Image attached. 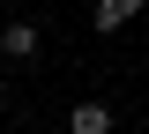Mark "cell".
I'll return each instance as SVG.
<instances>
[{
    "mask_svg": "<svg viewBox=\"0 0 149 134\" xmlns=\"http://www.w3.org/2000/svg\"><path fill=\"white\" fill-rule=\"evenodd\" d=\"M37 22H8V30H0V60H37Z\"/></svg>",
    "mask_w": 149,
    "mask_h": 134,
    "instance_id": "obj_1",
    "label": "cell"
},
{
    "mask_svg": "<svg viewBox=\"0 0 149 134\" xmlns=\"http://www.w3.org/2000/svg\"><path fill=\"white\" fill-rule=\"evenodd\" d=\"M67 134H112V104H97V97H82L67 112Z\"/></svg>",
    "mask_w": 149,
    "mask_h": 134,
    "instance_id": "obj_2",
    "label": "cell"
},
{
    "mask_svg": "<svg viewBox=\"0 0 149 134\" xmlns=\"http://www.w3.org/2000/svg\"><path fill=\"white\" fill-rule=\"evenodd\" d=\"M142 8H149V0H97V8H90V22H97V30H127Z\"/></svg>",
    "mask_w": 149,
    "mask_h": 134,
    "instance_id": "obj_3",
    "label": "cell"
},
{
    "mask_svg": "<svg viewBox=\"0 0 149 134\" xmlns=\"http://www.w3.org/2000/svg\"><path fill=\"white\" fill-rule=\"evenodd\" d=\"M0 104H8V75H0Z\"/></svg>",
    "mask_w": 149,
    "mask_h": 134,
    "instance_id": "obj_4",
    "label": "cell"
}]
</instances>
